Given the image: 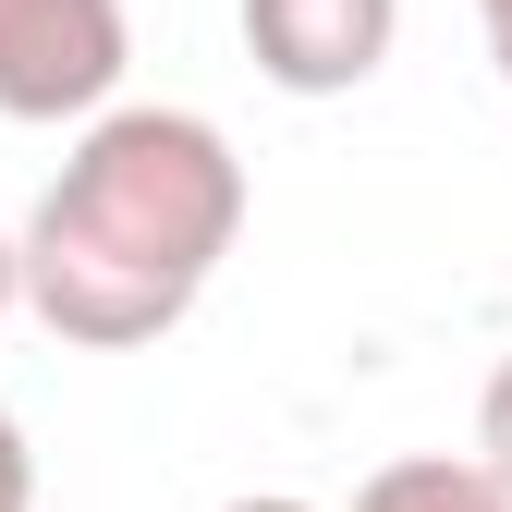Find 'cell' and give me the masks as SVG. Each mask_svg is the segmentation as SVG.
<instances>
[{
  "label": "cell",
  "mask_w": 512,
  "mask_h": 512,
  "mask_svg": "<svg viewBox=\"0 0 512 512\" xmlns=\"http://www.w3.org/2000/svg\"><path fill=\"white\" fill-rule=\"evenodd\" d=\"M244 232V159L208 110H110L74 135L61 183L25 220V305L37 330L86 342V354H135L196 317L220 281V256Z\"/></svg>",
  "instance_id": "6da1fadb"
},
{
  "label": "cell",
  "mask_w": 512,
  "mask_h": 512,
  "mask_svg": "<svg viewBox=\"0 0 512 512\" xmlns=\"http://www.w3.org/2000/svg\"><path fill=\"white\" fill-rule=\"evenodd\" d=\"M122 61V0H0V122H110Z\"/></svg>",
  "instance_id": "7a4b0ae2"
},
{
  "label": "cell",
  "mask_w": 512,
  "mask_h": 512,
  "mask_svg": "<svg viewBox=\"0 0 512 512\" xmlns=\"http://www.w3.org/2000/svg\"><path fill=\"white\" fill-rule=\"evenodd\" d=\"M403 37V0H244V61L281 98H354Z\"/></svg>",
  "instance_id": "3957f363"
},
{
  "label": "cell",
  "mask_w": 512,
  "mask_h": 512,
  "mask_svg": "<svg viewBox=\"0 0 512 512\" xmlns=\"http://www.w3.org/2000/svg\"><path fill=\"white\" fill-rule=\"evenodd\" d=\"M354 512H512V488L464 452H403V464H378L354 488Z\"/></svg>",
  "instance_id": "277c9868"
},
{
  "label": "cell",
  "mask_w": 512,
  "mask_h": 512,
  "mask_svg": "<svg viewBox=\"0 0 512 512\" xmlns=\"http://www.w3.org/2000/svg\"><path fill=\"white\" fill-rule=\"evenodd\" d=\"M476 464L512 488V354L488 366V391H476Z\"/></svg>",
  "instance_id": "5b68a950"
},
{
  "label": "cell",
  "mask_w": 512,
  "mask_h": 512,
  "mask_svg": "<svg viewBox=\"0 0 512 512\" xmlns=\"http://www.w3.org/2000/svg\"><path fill=\"white\" fill-rule=\"evenodd\" d=\"M0 512H37V452H25V415L0 403Z\"/></svg>",
  "instance_id": "8992f818"
},
{
  "label": "cell",
  "mask_w": 512,
  "mask_h": 512,
  "mask_svg": "<svg viewBox=\"0 0 512 512\" xmlns=\"http://www.w3.org/2000/svg\"><path fill=\"white\" fill-rule=\"evenodd\" d=\"M476 25H488V61H500V86H512V0H476Z\"/></svg>",
  "instance_id": "52a82bcc"
},
{
  "label": "cell",
  "mask_w": 512,
  "mask_h": 512,
  "mask_svg": "<svg viewBox=\"0 0 512 512\" xmlns=\"http://www.w3.org/2000/svg\"><path fill=\"white\" fill-rule=\"evenodd\" d=\"M25 305V232H0V317Z\"/></svg>",
  "instance_id": "ba28073f"
},
{
  "label": "cell",
  "mask_w": 512,
  "mask_h": 512,
  "mask_svg": "<svg viewBox=\"0 0 512 512\" xmlns=\"http://www.w3.org/2000/svg\"><path fill=\"white\" fill-rule=\"evenodd\" d=\"M220 512H317V500H293V488H256V500H220Z\"/></svg>",
  "instance_id": "9c48e42d"
}]
</instances>
